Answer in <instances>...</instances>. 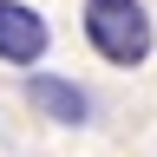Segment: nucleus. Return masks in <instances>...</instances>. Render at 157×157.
Masks as SVG:
<instances>
[{
    "label": "nucleus",
    "instance_id": "nucleus-1",
    "mask_svg": "<svg viewBox=\"0 0 157 157\" xmlns=\"http://www.w3.org/2000/svg\"><path fill=\"white\" fill-rule=\"evenodd\" d=\"M78 33H85V46L105 66H144L151 46H157V26H151L144 0H85L78 7Z\"/></svg>",
    "mask_w": 157,
    "mask_h": 157
},
{
    "label": "nucleus",
    "instance_id": "nucleus-2",
    "mask_svg": "<svg viewBox=\"0 0 157 157\" xmlns=\"http://www.w3.org/2000/svg\"><path fill=\"white\" fill-rule=\"evenodd\" d=\"M46 52H52V20L33 0H0V66L33 72Z\"/></svg>",
    "mask_w": 157,
    "mask_h": 157
},
{
    "label": "nucleus",
    "instance_id": "nucleus-3",
    "mask_svg": "<svg viewBox=\"0 0 157 157\" xmlns=\"http://www.w3.org/2000/svg\"><path fill=\"white\" fill-rule=\"evenodd\" d=\"M26 105H33L39 118H52V124H85V118H92V92L78 85V78L33 72V78H26Z\"/></svg>",
    "mask_w": 157,
    "mask_h": 157
}]
</instances>
